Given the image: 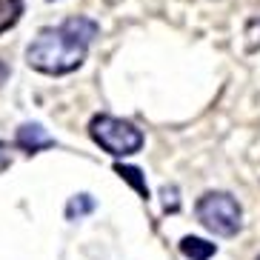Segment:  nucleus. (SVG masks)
<instances>
[{"mask_svg":"<svg viewBox=\"0 0 260 260\" xmlns=\"http://www.w3.org/2000/svg\"><path fill=\"white\" fill-rule=\"evenodd\" d=\"M198 220L214 235L232 237L243 226V209L229 191H206L198 200Z\"/></svg>","mask_w":260,"mask_h":260,"instance_id":"3","label":"nucleus"},{"mask_svg":"<svg viewBox=\"0 0 260 260\" xmlns=\"http://www.w3.org/2000/svg\"><path fill=\"white\" fill-rule=\"evenodd\" d=\"M63 26H66V29H69L77 40H80V43H86V46L98 38V23H94V20H89V17H69Z\"/></svg>","mask_w":260,"mask_h":260,"instance_id":"6","label":"nucleus"},{"mask_svg":"<svg viewBox=\"0 0 260 260\" xmlns=\"http://www.w3.org/2000/svg\"><path fill=\"white\" fill-rule=\"evenodd\" d=\"M23 15V0H0V35L15 29Z\"/></svg>","mask_w":260,"mask_h":260,"instance_id":"7","label":"nucleus"},{"mask_svg":"<svg viewBox=\"0 0 260 260\" xmlns=\"http://www.w3.org/2000/svg\"><path fill=\"white\" fill-rule=\"evenodd\" d=\"M243 38H246V46H249V52H257V49H260V15H254L252 20L246 23Z\"/></svg>","mask_w":260,"mask_h":260,"instance_id":"9","label":"nucleus"},{"mask_svg":"<svg viewBox=\"0 0 260 260\" xmlns=\"http://www.w3.org/2000/svg\"><path fill=\"white\" fill-rule=\"evenodd\" d=\"M180 252L189 260H209V257L217 254V246L203 240V237H183V240H180Z\"/></svg>","mask_w":260,"mask_h":260,"instance_id":"5","label":"nucleus"},{"mask_svg":"<svg viewBox=\"0 0 260 260\" xmlns=\"http://www.w3.org/2000/svg\"><path fill=\"white\" fill-rule=\"evenodd\" d=\"M160 194H163V209H166V212H177V209H180V200H177L175 186H163Z\"/></svg>","mask_w":260,"mask_h":260,"instance_id":"11","label":"nucleus"},{"mask_svg":"<svg viewBox=\"0 0 260 260\" xmlns=\"http://www.w3.org/2000/svg\"><path fill=\"white\" fill-rule=\"evenodd\" d=\"M17 143L23 146V149H29V152H38V149H43V146H52L54 140L43 132V126L26 123V126H20V132H17Z\"/></svg>","mask_w":260,"mask_h":260,"instance_id":"4","label":"nucleus"},{"mask_svg":"<svg viewBox=\"0 0 260 260\" xmlns=\"http://www.w3.org/2000/svg\"><path fill=\"white\" fill-rule=\"evenodd\" d=\"M257 260H260V257H257Z\"/></svg>","mask_w":260,"mask_h":260,"instance_id":"14","label":"nucleus"},{"mask_svg":"<svg viewBox=\"0 0 260 260\" xmlns=\"http://www.w3.org/2000/svg\"><path fill=\"white\" fill-rule=\"evenodd\" d=\"M92 198H89V194H77V198H72L69 200V206H66V214H69V217H80V214H86V212H92Z\"/></svg>","mask_w":260,"mask_h":260,"instance_id":"10","label":"nucleus"},{"mask_svg":"<svg viewBox=\"0 0 260 260\" xmlns=\"http://www.w3.org/2000/svg\"><path fill=\"white\" fill-rule=\"evenodd\" d=\"M6 77H9V69H6V63L0 60V83H3V80H6Z\"/></svg>","mask_w":260,"mask_h":260,"instance_id":"12","label":"nucleus"},{"mask_svg":"<svg viewBox=\"0 0 260 260\" xmlns=\"http://www.w3.org/2000/svg\"><path fill=\"white\" fill-rule=\"evenodd\" d=\"M115 172L123 177V180H126V183L135 186V191H138L140 198H149V186H146V177H143V172H140L138 166H123V163H117Z\"/></svg>","mask_w":260,"mask_h":260,"instance_id":"8","label":"nucleus"},{"mask_svg":"<svg viewBox=\"0 0 260 260\" xmlns=\"http://www.w3.org/2000/svg\"><path fill=\"white\" fill-rule=\"evenodd\" d=\"M86 43L72 35L66 26L57 29H40L38 38L26 49V63L40 75H69V72L80 69L86 60Z\"/></svg>","mask_w":260,"mask_h":260,"instance_id":"1","label":"nucleus"},{"mask_svg":"<svg viewBox=\"0 0 260 260\" xmlns=\"http://www.w3.org/2000/svg\"><path fill=\"white\" fill-rule=\"evenodd\" d=\"M49 3H54V0H49Z\"/></svg>","mask_w":260,"mask_h":260,"instance_id":"13","label":"nucleus"},{"mask_svg":"<svg viewBox=\"0 0 260 260\" xmlns=\"http://www.w3.org/2000/svg\"><path fill=\"white\" fill-rule=\"evenodd\" d=\"M89 135L112 157H129V154L140 152V146H143V135H140L138 126H132L129 120H120V117H112V115L92 117Z\"/></svg>","mask_w":260,"mask_h":260,"instance_id":"2","label":"nucleus"}]
</instances>
